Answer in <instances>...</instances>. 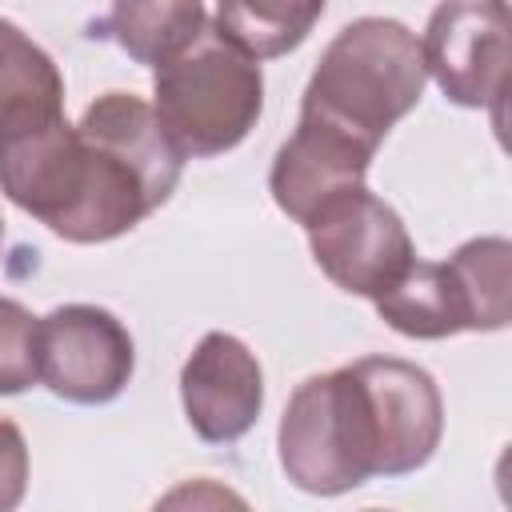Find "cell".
<instances>
[{
  "label": "cell",
  "mask_w": 512,
  "mask_h": 512,
  "mask_svg": "<svg viewBox=\"0 0 512 512\" xmlns=\"http://www.w3.org/2000/svg\"><path fill=\"white\" fill-rule=\"evenodd\" d=\"M424 84L420 36L392 16H360L320 52L300 116L320 120L376 152L388 128L420 104Z\"/></svg>",
  "instance_id": "obj_1"
},
{
  "label": "cell",
  "mask_w": 512,
  "mask_h": 512,
  "mask_svg": "<svg viewBox=\"0 0 512 512\" xmlns=\"http://www.w3.org/2000/svg\"><path fill=\"white\" fill-rule=\"evenodd\" d=\"M76 132L88 152V204L76 244H104L132 232L176 192L184 156L164 136L148 100L104 92L84 108Z\"/></svg>",
  "instance_id": "obj_2"
},
{
  "label": "cell",
  "mask_w": 512,
  "mask_h": 512,
  "mask_svg": "<svg viewBox=\"0 0 512 512\" xmlns=\"http://www.w3.org/2000/svg\"><path fill=\"white\" fill-rule=\"evenodd\" d=\"M152 96V112L172 148L184 160H204L232 152L256 128L264 112V72L208 24L176 60L156 68Z\"/></svg>",
  "instance_id": "obj_3"
},
{
  "label": "cell",
  "mask_w": 512,
  "mask_h": 512,
  "mask_svg": "<svg viewBox=\"0 0 512 512\" xmlns=\"http://www.w3.org/2000/svg\"><path fill=\"white\" fill-rule=\"evenodd\" d=\"M276 448L284 476L308 496H340L376 476V428L352 364L296 384Z\"/></svg>",
  "instance_id": "obj_4"
},
{
  "label": "cell",
  "mask_w": 512,
  "mask_h": 512,
  "mask_svg": "<svg viewBox=\"0 0 512 512\" xmlns=\"http://www.w3.org/2000/svg\"><path fill=\"white\" fill-rule=\"evenodd\" d=\"M304 232L316 268L348 296L376 300L416 260L400 212L368 188L332 200Z\"/></svg>",
  "instance_id": "obj_5"
},
{
  "label": "cell",
  "mask_w": 512,
  "mask_h": 512,
  "mask_svg": "<svg viewBox=\"0 0 512 512\" xmlns=\"http://www.w3.org/2000/svg\"><path fill=\"white\" fill-rule=\"evenodd\" d=\"M136 368L128 328L96 304H60L36 320V372L68 404L116 400Z\"/></svg>",
  "instance_id": "obj_6"
},
{
  "label": "cell",
  "mask_w": 512,
  "mask_h": 512,
  "mask_svg": "<svg viewBox=\"0 0 512 512\" xmlns=\"http://www.w3.org/2000/svg\"><path fill=\"white\" fill-rule=\"evenodd\" d=\"M508 4L500 0H452L432 8L420 36L424 76L436 80L444 100L460 108H492L508 92Z\"/></svg>",
  "instance_id": "obj_7"
},
{
  "label": "cell",
  "mask_w": 512,
  "mask_h": 512,
  "mask_svg": "<svg viewBox=\"0 0 512 512\" xmlns=\"http://www.w3.org/2000/svg\"><path fill=\"white\" fill-rule=\"evenodd\" d=\"M0 192L76 244L88 204V152L68 116L40 120L0 136Z\"/></svg>",
  "instance_id": "obj_8"
},
{
  "label": "cell",
  "mask_w": 512,
  "mask_h": 512,
  "mask_svg": "<svg viewBox=\"0 0 512 512\" xmlns=\"http://www.w3.org/2000/svg\"><path fill=\"white\" fill-rule=\"evenodd\" d=\"M376 424V476H404L432 460L444 436V400L436 380L396 356H364L352 364Z\"/></svg>",
  "instance_id": "obj_9"
},
{
  "label": "cell",
  "mask_w": 512,
  "mask_h": 512,
  "mask_svg": "<svg viewBox=\"0 0 512 512\" xmlns=\"http://www.w3.org/2000/svg\"><path fill=\"white\" fill-rule=\"evenodd\" d=\"M180 400L192 432L208 444L240 440L264 408V372L232 332H204L180 368Z\"/></svg>",
  "instance_id": "obj_10"
},
{
  "label": "cell",
  "mask_w": 512,
  "mask_h": 512,
  "mask_svg": "<svg viewBox=\"0 0 512 512\" xmlns=\"http://www.w3.org/2000/svg\"><path fill=\"white\" fill-rule=\"evenodd\" d=\"M372 156L376 152L356 144L352 136L300 116L296 132L280 144V152L272 160L268 192L284 216H292L296 224L308 228L332 200L364 188Z\"/></svg>",
  "instance_id": "obj_11"
},
{
  "label": "cell",
  "mask_w": 512,
  "mask_h": 512,
  "mask_svg": "<svg viewBox=\"0 0 512 512\" xmlns=\"http://www.w3.org/2000/svg\"><path fill=\"white\" fill-rule=\"evenodd\" d=\"M64 116V76L56 60L0 16V136Z\"/></svg>",
  "instance_id": "obj_12"
},
{
  "label": "cell",
  "mask_w": 512,
  "mask_h": 512,
  "mask_svg": "<svg viewBox=\"0 0 512 512\" xmlns=\"http://www.w3.org/2000/svg\"><path fill=\"white\" fill-rule=\"evenodd\" d=\"M92 28H100L96 36H112L136 64L160 68L208 28V8L200 0H124Z\"/></svg>",
  "instance_id": "obj_13"
},
{
  "label": "cell",
  "mask_w": 512,
  "mask_h": 512,
  "mask_svg": "<svg viewBox=\"0 0 512 512\" xmlns=\"http://www.w3.org/2000/svg\"><path fill=\"white\" fill-rule=\"evenodd\" d=\"M376 316L412 340H444L464 332V304L456 292V280L448 264L436 260H412L404 276L384 288L376 300Z\"/></svg>",
  "instance_id": "obj_14"
},
{
  "label": "cell",
  "mask_w": 512,
  "mask_h": 512,
  "mask_svg": "<svg viewBox=\"0 0 512 512\" xmlns=\"http://www.w3.org/2000/svg\"><path fill=\"white\" fill-rule=\"evenodd\" d=\"M324 16V0H256V4H216L212 12V32L228 40L236 52L248 60H272L292 48H300L312 32V24Z\"/></svg>",
  "instance_id": "obj_15"
},
{
  "label": "cell",
  "mask_w": 512,
  "mask_h": 512,
  "mask_svg": "<svg viewBox=\"0 0 512 512\" xmlns=\"http://www.w3.org/2000/svg\"><path fill=\"white\" fill-rule=\"evenodd\" d=\"M464 304V332H500L512 320V244L504 236L464 240L448 260Z\"/></svg>",
  "instance_id": "obj_16"
},
{
  "label": "cell",
  "mask_w": 512,
  "mask_h": 512,
  "mask_svg": "<svg viewBox=\"0 0 512 512\" xmlns=\"http://www.w3.org/2000/svg\"><path fill=\"white\" fill-rule=\"evenodd\" d=\"M36 380V316L20 300L0 296V396H16Z\"/></svg>",
  "instance_id": "obj_17"
},
{
  "label": "cell",
  "mask_w": 512,
  "mask_h": 512,
  "mask_svg": "<svg viewBox=\"0 0 512 512\" xmlns=\"http://www.w3.org/2000/svg\"><path fill=\"white\" fill-rule=\"evenodd\" d=\"M152 512H252V504L224 480L196 476V480H180L176 488H168L152 504Z\"/></svg>",
  "instance_id": "obj_18"
},
{
  "label": "cell",
  "mask_w": 512,
  "mask_h": 512,
  "mask_svg": "<svg viewBox=\"0 0 512 512\" xmlns=\"http://www.w3.org/2000/svg\"><path fill=\"white\" fill-rule=\"evenodd\" d=\"M28 492V440L16 420L0 416V512H16Z\"/></svg>",
  "instance_id": "obj_19"
},
{
  "label": "cell",
  "mask_w": 512,
  "mask_h": 512,
  "mask_svg": "<svg viewBox=\"0 0 512 512\" xmlns=\"http://www.w3.org/2000/svg\"><path fill=\"white\" fill-rule=\"evenodd\" d=\"M0 248H4V216H0Z\"/></svg>",
  "instance_id": "obj_20"
},
{
  "label": "cell",
  "mask_w": 512,
  "mask_h": 512,
  "mask_svg": "<svg viewBox=\"0 0 512 512\" xmlns=\"http://www.w3.org/2000/svg\"><path fill=\"white\" fill-rule=\"evenodd\" d=\"M368 512H384V508H368Z\"/></svg>",
  "instance_id": "obj_21"
}]
</instances>
